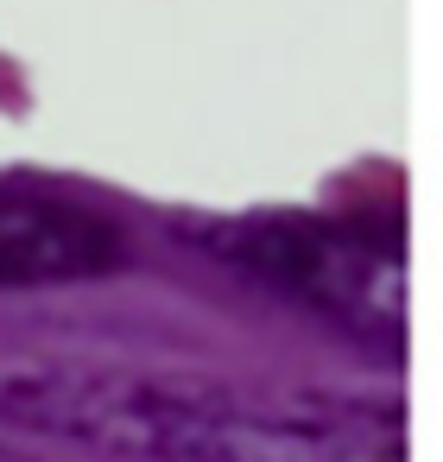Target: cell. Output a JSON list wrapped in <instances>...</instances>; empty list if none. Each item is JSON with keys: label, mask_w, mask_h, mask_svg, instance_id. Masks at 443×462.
Wrapping results in <instances>:
<instances>
[{"label": "cell", "mask_w": 443, "mask_h": 462, "mask_svg": "<svg viewBox=\"0 0 443 462\" xmlns=\"http://www.w3.org/2000/svg\"><path fill=\"white\" fill-rule=\"evenodd\" d=\"M0 418L146 462H405L399 424L361 405H272L260 393L45 348H0Z\"/></svg>", "instance_id": "cell-1"}, {"label": "cell", "mask_w": 443, "mask_h": 462, "mask_svg": "<svg viewBox=\"0 0 443 462\" xmlns=\"http://www.w3.org/2000/svg\"><path fill=\"white\" fill-rule=\"evenodd\" d=\"M222 254L298 304H317L342 329H361L386 348L405 342V260L386 241L323 222H241L222 235Z\"/></svg>", "instance_id": "cell-2"}, {"label": "cell", "mask_w": 443, "mask_h": 462, "mask_svg": "<svg viewBox=\"0 0 443 462\" xmlns=\"http://www.w3.org/2000/svg\"><path fill=\"white\" fill-rule=\"evenodd\" d=\"M115 260H121V235L102 216L32 190H0V285L96 279Z\"/></svg>", "instance_id": "cell-3"}]
</instances>
